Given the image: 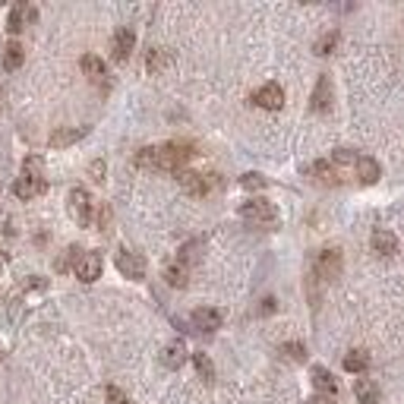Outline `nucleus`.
<instances>
[{"mask_svg": "<svg viewBox=\"0 0 404 404\" xmlns=\"http://www.w3.org/2000/svg\"><path fill=\"white\" fill-rule=\"evenodd\" d=\"M44 161L38 155H29L23 161V174L13 180V196L16 199H35L44 193Z\"/></svg>", "mask_w": 404, "mask_h": 404, "instance_id": "obj_1", "label": "nucleus"}, {"mask_svg": "<svg viewBox=\"0 0 404 404\" xmlns=\"http://www.w3.org/2000/svg\"><path fill=\"white\" fill-rule=\"evenodd\" d=\"M196 155L193 152L190 142H180V139H174V142H165V146H155V165L158 171H174V174H180L187 171V161Z\"/></svg>", "mask_w": 404, "mask_h": 404, "instance_id": "obj_2", "label": "nucleus"}, {"mask_svg": "<svg viewBox=\"0 0 404 404\" xmlns=\"http://www.w3.org/2000/svg\"><path fill=\"white\" fill-rule=\"evenodd\" d=\"M240 218L256 228H275L278 224V208L269 202V199H250L240 206Z\"/></svg>", "mask_w": 404, "mask_h": 404, "instance_id": "obj_3", "label": "nucleus"}, {"mask_svg": "<svg viewBox=\"0 0 404 404\" xmlns=\"http://www.w3.org/2000/svg\"><path fill=\"white\" fill-rule=\"evenodd\" d=\"M66 212H70V218H73L79 228H89L92 218H95V202H92L89 190H83V187H73V190H70V196H66Z\"/></svg>", "mask_w": 404, "mask_h": 404, "instance_id": "obj_4", "label": "nucleus"}, {"mask_svg": "<svg viewBox=\"0 0 404 404\" xmlns=\"http://www.w3.org/2000/svg\"><path fill=\"white\" fill-rule=\"evenodd\" d=\"M313 269L322 281H335V278H341V272H345V256H341L338 247H325V250L316 253Z\"/></svg>", "mask_w": 404, "mask_h": 404, "instance_id": "obj_5", "label": "nucleus"}, {"mask_svg": "<svg viewBox=\"0 0 404 404\" xmlns=\"http://www.w3.org/2000/svg\"><path fill=\"white\" fill-rule=\"evenodd\" d=\"M114 265H117V272L124 275V278H130V281L146 278V259H142V253H133V250H126V247L117 250Z\"/></svg>", "mask_w": 404, "mask_h": 404, "instance_id": "obj_6", "label": "nucleus"}, {"mask_svg": "<svg viewBox=\"0 0 404 404\" xmlns=\"http://www.w3.org/2000/svg\"><path fill=\"white\" fill-rule=\"evenodd\" d=\"M253 105L262 111H281L284 107V89L278 83H265L253 92Z\"/></svg>", "mask_w": 404, "mask_h": 404, "instance_id": "obj_7", "label": "nucleus"}, {"mask_svg": "<svg viewBox=\"0 0 404 404\" xmlns=\"http://www.w3.org/2000/svg\"><path fill=\"white\" fill-rule=\"evenodd\" d=\"M101 269H105V262H101V253H83L79 256V262H76V278L83 281V284H92V281H98L101 278Z\"/></svg>", "mask_w": 404, "mask_h": 404, "instance_id": "obj_8", "label": "nucleus"}, {"mask_svg": "<svg viewBox=\"0 0 404 404\" xmlns=\"http://www.w3.org/2000/svg\"><path fill=\"white\" fill-rule=\"evenodd\" d=\"M133 48H136V32H133L130 25H120V29L114 32V38H111V54H114L117 64L130 60Z\"/></svg>", "mask_w": 404, "mask_h": 404, "instance_id": "obj_9", "label": "nucleus"}, {"mask_svg": "<svg viewBox=\"0 0 404 404\" xmlns=\"http://www.w3.org/2000/svg\"><path fill=\"white\" fill-rule=\"evenodd\" d=\"M208 177H212V174H199V171H190V167H187V171L177 174V183L183 187V193H190V196L199 199V196H206L208 187H212Z\"/></svg>", "mask_w": 404, "mask_h": 404, "instance_id": "obj_10", "label": "nucleus"}, {"mask_svg": "<svg viewBox=\"0 0 404 404\" xmlns=\"http://www.w3.org/2000/svg\"><path fill=\"white\" fill-rule=\"evenodd\" d=\"M332 101H335V89H332V79L325 73L319 76V83H316L313 95H310V111H316V114H325L332 107Z\"/></svg>", "mask_w": 404, "mask_h": 404, "instance_id": "obj_11", "label": "nucleus"}, {"mask_svg": "<svg viewBox=\"0 0 404 404\" xmlns=\"http://www.w3.org/2000/svg\"><path fill=\"white\" fill-rule=\"evenodd\" d=\"M89 126H57V130L48 136L51 149H66V146H76L79 139H85Z\"/></svg>", "mask_w": 404, "mask_h": 404, "instance_id": "obj_12", "label": "nucleus"}, {"mask_svg": "<svg viewBox=\"0 0 404 404\" xmlns=\"http://www.w3.org/2000/svg\"><path fill=\"white\" fill-rule=\"evenodd\" d=\"M38 19V10L29 7V3H16V7L10 10V19H7V32L10 35H19L25 25H32Z\"/></svg>", "mask_w": 404, "mask_h": 404, "instance_id": "obj_13", "label": "nucleus"}, {"mask_svg": "<svg viewBox=\"0 0 404 404\" xmlns=\"http://www.w3.org/2000/svg\"><path fill=\"white\" fill-rule=\"evenodd\" d=\"M190 322H193V329L196 332L208 335V332L221 329V313H218V310H208V306H199V310H193Z\"/></svg>", "mask_w": 404, "mask_h": 404, "instance_id": "obj_14", "label": "nucleus"}, {"mask_svg": "<svg viewBox=\"0 0 404 404\" xmlns=\"http://www.w3.org/2000/svg\"><path fill=\"white\" fill-rule=\"evenodd\" d=\"M354 174H357V180H360L363 187H373V183H379L382 167H379V161H376V158L360 155V158H357V165H354Z\"/></svg>", "mask_w": 404, "mask_h": 404, "instance_id": "obj_15", "label": "nucleus"}, {"mask_svg": "<svg viewBox=\"0 0 404 404\" xmlns=\"http://www.w3.org/2000/svg\"><path fill=\"white\" fill-rule=\"evenodd\" d=\"M310 379H313V386H316V392L319 395H332L335 398V392H338V382H335V376H332L325 366H310Z\"/></svg>", "mask_w": 404, "mask_h": 404, "instance_id": "obj_16", "label": "nucleus"}, {"mask_svg": "<svg viewBox=\"0 0 404 404\" xmlns=\"http://www.w3.org/2000/svg\"><path fill=\"white\" fill-rule=\"evenodd\" d=\"M370 247L376 256H395L398 253V237L392 231H386V228H379V231H373Z\"/></svg>", "mask_w": 404, "mask_h": 404, "instance_id": "obj_17", "label": "nucleus"}, {"mask_svg": "<svg viewBox=\"0 0 404 404\" xmlns=\"http://www.w3.org/2000/svg\"><path fill=\"white\" fill-rule=\"evenodd\" d=\"M306 174H310L316 183H325V187H335V183H338V167L332 165V161H313V165L306 167Z\"/></svg>", "mask_w": 404, "mask_h": 404, "instance_id": "obj_18", "label": "nucleus"}, {"mask_svg": "<svg viewBox=\"0 0 404 404\" xmlns=\"http://www.w3.org/2000/svg\"><path fill=\"white\" fill-rule=\"evenodd\" d=\"M183 363H187V345H183V341H171V345L161 351V366H167V370H180Z\"/></svg>", "mask_w": 404, "mask_h": 404, "instance_id": "obj_19", "label": "nucleus"}, {"mask_svg": "<svg viewBox=\"0 0 404 404\" xmlns=\"http://www.w3.org/2000/svg\"><path fill=\"white\" fill-rule=\"evenodd\" d=\"M354 398H357V404H379V386L373 379H357Z\"/></svg>", "mask_w": 404, "mask_h": 404, "instance_id": "obj_20", "label": "nucleus"}, {"mask_svg": "<svg viewBox=\"0 0 404 404\" xmlns=\"http://www.w3.org/2000/svg\"><path fill=\"white\" fill-rule=\"evenodd\" d=\"M165 281L171 284V288H187V281H190V265H183V262L165 265Z\"/></svg>", "mask_w": 404, "mask_h": 404, "instance_id": "obj_21", "label": "nucleus"}, {"mask_svg": "<svg viewBox=\"0 0 404 404\" xmlns=\"http://www.w3.org/2000/svg\"><path fill=\"white\" fill-rule=\"evenodd\" d=\"M79 66H83V73L89 76V79H95V83H101V79L107 76L105 60H101V57H95V54H85V57L79 60Z\"/></svg>", "mask_w": 404, "mask_h": 404, "instance_id": "obj_22", "label": "nucleus"}, {"mask_svg": "<svg viewBox=\"0 0 404 404\" xmlns=\"http://www.w3.org/2000/svg\"><path fill=\"white\" fill-rule=\"evenodd\" d=\"M23 60H25V54H23V44L19 42H10L7 48H3V70H7V73H16L19 66H23Z\"/></svg>", "mask_w": 404, "mask_h": 404, "instance_id": "obj_23", "label": "nucleus"}, {"mask_svg": "<svg viewBox=\"0 0 404 404\" xmlns=\"http://www.w3.org/2000/svg\"><path fill=\"white\" fill-rule=\"evenodd\" d=\"M345 370L347 373H357V376L366 373V370H370V354H366V351H347V354H345Z\"/></svg>", "mask_w": 404, "mask_h": 404, "instance_id": "obj_24", "label": "nucleus"}, {"mask_svg": "<svg viewBox=\"0 0 404 404\" xmlns=\"http://www.w3.org/2000/svg\"><path fill=\"white\" fill-rule=\"evenodd\" d=\"M193 366H196V373H199V379L202 382H215V363H212V357L208 354H193Z\"/></svg>", "mask_w": 404, "mask_h": 404, "instance_id": "obj_25", "label": "nucleus"}, {"mask_svg": "<svg viewBox=\"0 0 404 404\" xmlns=\"http://www.w3.org/2000/svg\"><path fill=\"white\" fill-rule=\"evenodd\" d=\"M167 64H171V57H167V51H161V48H152L149 54H146V70H149V73H161Z\"/></svg>", "mask_w": 404, "mask_h": 404, "instance_id": "obj_26", "label": "nucleus"}, {"mask_svg": "<svg viewBox=\"0 0 404 404\" xmlns=\"http://www.w3.org/2000/svg\"><path fill=\"white\" fill-rule=\"evenodd\" d=\"M338 38H341V35L335 32V29H332V32H325L319 42H316V54H319V57H329L332 51H335V44H338Z\"/></svg>", "mask_w": 404, "mask_h": 404, "instance_id": "obj_27", "label": "nucleus"}, {"mask_svg": "<svg viewBox=\"0 0 404 404\" xmlns=\"http://www.w3.org/2000/svg\"><path fill=\"white\" fill-rule=\"evenodd\" d=\"M133 161H136V167H146V171H158V165H155V146H146V149H139Z\"/></svg>", "mask_w": 404, "mask_h": 404, "instance_id": "obj_28", "label": "nucleus"}, {"mask_svg": "<svg viewBox=\"0 0 404 404\" xmlns=\"http://www.w3.org/2000/svg\"><path fill=\"white\" fill-rule=\"evenodd\" d=\"M79 256H83V250H79V247H70V250H66V256H60L57 262H54V269H57V272H66V269H76V262H79Z\"/></svg>", "mask_w": 404, "mask_h": 404, "instance_id": "obj_29", "label": "nucleus"}, {"mask_svg": "<svg viewBox=\"0 0 404 404\" xmlns=\"http://www.w3.org/2000/svg\"><path fill=\"white\" fill-rule=\"evenodd\" d=\"M281 354L288 357V360H294V363H304L306 360V347L300 345V341H288V345H281Z\"/></svg>", "mask_w": 404, "mask_h": 404, "instance_id": "obj_30", "label": "nucleus"}, {"mask_svg": "<svg viewBox=\"0 0 404 404\" xmlns=\"http://www.w3.org/2000/svg\"><path fill=\"white\" fill-rule=\"evenodd\" d=\"M240 187H243V190H265V187H269V180H265L262 174L250 171V174H243V177H240Z\"/></svg>", "mask_w": 404, "mask_h": 404, "instance_id": "obj_31", "label": "nucleus"}, {"mask_svg": "<svg viewBox=\"0 0 404 404\" xmlns=\"http://www.w3.org/2000/svg\"><path fill=\"white\" fill-rule=\"evenodd\" d=\"M357 158H360V155H357L354 149H338L335 155H332V165H335V167H347V165H357Z\"/></svg>", "mask_w": 404, "mask_h": 404, "instance_id": "obj_32", "label": "nucleus"}, {"mask_svg": "<svg viewBox=\"0 0 404 404\" xmlns=\"http://www.w3.org/2000/svg\"><path fill=\"white\" fill-rule=\"evenodd\" d=\"M105 401H107V404H130V398H126L124 388L107 386V388H105Z\"/></svg>", "mask_w": 404, "mask_h": 404, "instance_id": "obj_33", "label": "nucleus"}, {"mask_svg": "<svg viewBox=\"0 0 404 404\" xmlns=\"http://www.w3.org/2000/svg\"><path fill=\"white\" fill-rule=\"evenodd\" d=\"M89 174H92V180H95V183H101V180H105V161H92Z\"/></svg>", "mask_w": 404, "mask_h": 404, "instance_id": "obj_34", "label": "nucleus"}, {"mask_svg": "<svg viewBox=\"0 0 404 404\" xmlns=\"http://www.w3.org/2000/svg\"><path fill=\"white\" fill-rule=\"evenodd\" d=\"M275 310H278V306H275V297H265L262 306H259V313H262V316H272Z\"/></svg>", "mask_w": 404, "mask_h": 404, "instance_id": "obj_35", "label": "nucleus"}, {"mask_svg": "<svg viewBox=\"0 0 404 404\" xmlns=\"http://www.w3.org/2000/svg\"><path fill=\"white\" fill-rule=\"evenodd\" d=\"M310 404H335V398H332V395H316Z\"/></svg>", "mask_w": 404, "mask_h": 404, "instance_id": "obj_36", "label": "nucleus"}, {"mask_svg": "<svg viewBox=\"0 0 404 404\" xmlns=\"http://www.w3.org/2000/svg\"><path fill=\"white\" fill-rule=\"evenodd\" d=\"M0 300H3V291H0Z\"/></svg>", "mask_w": 404, "mask_h": 404, "instance_id": "obj_37", "label": "nucleus"}, {"mask_svg": "<svg viewBox=\"0 0 404 404\" xmlns=\"http://www.w3.org/2000/svg\"><path fill=\"white\" fill-rule=\"evenodd\" d=\"M0 357H3V354H0Z\"/></svg>", "mask_w": 404, "mask_h": 404, "instance_id": "obj_38", "label": "nucleus"}]
</instances>
